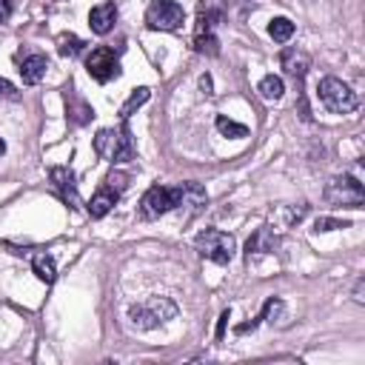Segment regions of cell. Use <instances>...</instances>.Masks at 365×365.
Returning <instances> with one entry per match:
<instances>
[{"instance_id":"3957f363","label":"cell","mask_w":365,"mask_h":365,"mask_svg":"<svg viewBox=\"0 0 365 365\" xmlns=\"http://www.w3.org/2000/svg\"><path fill=\"white\" fill-rule=\"evenodd\" d=\"M194 248H197V254H200L202 259H211V262H217V265H228V262L234 259V254H237L234 237L225 234V231H220V228H205V231H200V234L194 237Z\"/></svg>"},{"instance_id":"277c9868","label":"cell","mask_w":365,"mask_h":365,"mask_svg":"<svg viewBox=\"0 0 365 365\" xmlns=\"http://www.w3.org/2000/svg\"><path fill=\"white\" fill-rule=\"evenodd\" d=\"M182 202H185V182L177 185V188L151 185L140 200V217L143 220H157V217H163L165 211H171V208H177Z\"/></svg>"},{"instance_id":"6da1fadb","label":"cell","mask_w":365,"mask_h":365,"mask_svg":"<svg viewBox=\"0 0 365 365\" xmlns=\"http://www.w3.org/2000/svg\"><path fill=\"white\" fill-rule=\"evenodd\" d=\"M94 151L108 163H128L134 160V140L128 131V120L120 123V128H100L94 137Z\"/></svg>"},{"instance_id":"ac0fdd59","label":"cell","mask_w":365,"mask_h":365,"mask_svg":"<svg viewBox=\"0 0 365 365\" xmlns=\"http://www.w3.org/2000/svg\"><path fill=\"white\" fill-rule=\"evenodd\" d=\"M268 34H271L277 43H288V40L294 37V23H291L288 17H274V20L268 23Z\"/></svg>"},{"instance_id":"d6986e66","label":"cell","mask_w":365,"mask_h":365,"mask_svg":"<svg viewBox=\"0 0 365 365\" xmlns=\"http://www.w3.org/2000/svg\"><path fill=\"white\" fill-rule=\"evenodd\" d=\"M57 51H60L63 57H77V54L83 51V40H80L77 34H60V37H57Z\"/></svg>"},{"instance_id":"e0dca14e","label":"cell","mask_w":365,"mask_h":365,"mask_svg":"<svg viewBox=\"0 0 365 365\" xmlns=\"http://www.w3.org/2000/svg\"><path fill=\"white\" fill-rule=\"evenodd\" d=\"M257 91H259V97H262V100H279V97H282V91H285V86H282V80H279V77L265 74V77L259 80Z\"/></svg>"},{"instance_id":"30bf717a","label":"cell","mask_w":365,"mask_h":365,"mask_svg":"<svg viewBox=\"0 0 365 365\" xmlns=\"http://www.w3.org/2000/svg\"><path fill=\"white\" fill-rule=\"evenodd\" d=\"M114 23H117V6L111 0H103L88 11V26L94 34H108Z\"/></svg>"},{"instance_id":"cb8c5ba5","label":"cell","mask_w":365,"mask_h":365,"mask_svg":"<svg viewBox=\"0 0 365 365\" xmlns=\"http://www.w3.org/2000/svg\"><path fill=\"white\" fill-rule=\"evenodd\" d=\"M331 228H348V222H339V220H328V217H319L314 231H331Z\"/></svg>"},{"instance_id":"603a6c76","label":"cell","mask_w":365,"mask_h":365,"mask_svg":"<svg viewBox=\"0 0 365 365\" xmlns=\"http://www.w3.org/2000/svg\"><path fill=\"white\" fill-rule=\"evenodd\" d=\"M103 182H108L111 188H117V191L123 194V191H125V185H128V174H123V171H108Z\"/></svg>"},{"instance_id":"d4e9b609","label":"cell","mask_w":365,"mask_h":365,"mask_svg":"<svg viewBox=\"0 0 365 365\" xmlns=\"http://www.w3.org/2000/svg\"><path fill=\"white\" fill-rule=\"evenodd\" d=\"M14 97H17L14 86L9 80H0V100H14Z\"/></svg>"},{"instance_id":"2e32d148","label":"cell","mask_w":365,"mask_h":365,"mask_svg":"<svg viewBox=\"0 0 365 365\" xmlns=\"http://www.w3.org/2000/svg\"><path fill=\"white\" fill-rule=\"evenodd\" d=\"M66 103H68V117H71V123H77V125H86L88 120H91V106L88 103H83V100H77L74 94H68L66 97Z\"/></svg>"},{"instance_id":"9a60e30c","label":"cell","mask_w":365,"mask_h":365,"mask_svg":"<svg viewBox=\"0 0 365 365\" xmlns=\"http://www.w3.org/2000/svg\"><path fill=\"white\" fill-rule=\"evenodd\" d=\"M31 268H34V274H37L46 285H51V282H54V277H57L54 259H51L48 254H34V257H31Z\"/></svg>"},{"instance_id":"7402d4cb","label":"cell","mask_w":365,"mask_h":365,"mask_svg":"<svg viewBox=\"0 0 365 365\" xmlns=\"http://www.w3.org/2000/svg\"><path fill=\"white\" fill-rule=\"evenodd\" d=\"M194 48H197L200 54H208V57L220 54V43H217L214 34H194Z\"/></svg>"},{"instance_id":"4316f807","label":"cell","mask_w":365,"mask_h":365,"mask_svg":"<svg viewBox=\"0 0 365 365\" xmlns=\"http://www.w3.org/2000/svg\"><path fill=\"white\" fill-rule=\"evenodd\" d=\"M228 311H222V317H220V328H217V336H222V331H225V322H228Z\"/></svg>"},{"instance_id":"44dd1931","label":"cell","mask_w":365,"mask_h":365,"mask_svg":"<svg viewBox=\"0 0 365 365\" xmlns=\"http://www.w3.org/2000/svg\"><path fill=\"white\" fill-rule=\"evenodd\" d=\"M217 131L225 134V137H245V134H248V128H245L242 123H234V120H228L225 114L217 117Z\"/></svg>"},{"instance_id":"484cf974","label":"cell","mask_w":365,"mask_h":365,"mask_svg":"<svg viewBox=\"0 0 365 365\" xmlns=\"http://www.w3.org/2000/svg\"><path fill=\"white\" fill-rule=\"evenodd\" d=\"M11 17V3L9 0H0V23H6Z\"/></svg>"},{"instance_id":"5b68a950","label":"cell","mask_w":365,"mask_h":365,"mask_svg":"<svg viewBox=\"0 0 365 365\" xmlns=\"http://www.w3.org/2000/svg\"><path fill=\"white\" fill-rule=\"evenodd\" d=\"M317 94H319V103L334 114H348L356 108L354 88L348 83H342L339 77H322L317 86Z\"/></svg>"},{"instance_id":"5bb4252c","label":"cell","mask_w":365,"mask_h":365,"mask_svg":"<svg viewBox=\"0 0 365 365\" xmlns=\"http://www.w3.org/2000/svg\"><path fill=\"white\" fill-rule=\"evenodd\" d=\"M282 68H285L294 80L302 83V77H305V71H308V54L299 51V48H285V51H282Z\"/></svg>"},{"instance_id":"8992f818","label":"cell","mask_w":365,"mask_h":365,"mask_svg":"<svg viewBox=\"0 0 365 365\" xmlns=\"http://www.w3.org/2000/svg\"><path fill=\"white\" fill-rule=\"evenodd\" d=\"M325 200L331 205H342V208H362L365 202V188L356 177L351 174H339L325 185Z\"/></svg>"},{"instance_id":"ffe728a7","label":"cell","mask_w":365,"mask_h":365,"mask_svg":"<svg viewBox=\"0 0 365 365\" xmlns=\"http://www.w3.org/2000/svg\"><path fill=\"white\" fill-rule=\"evenodd\" d=\"M145 100H148V88H145V86H143V88H134V91H131V97H128V100L123 103V108H120V120H128V117H131V111H134V108H140Z\"/></svg>"},{"instance_id":"8fae6325","label":"cell","mask_w":365,"mask_h":365,"mask_svg":"<svg viewBox=\"0 0 365 365\" xmlns=\"http://www.w3.org/2000/svg\"><path fill=\"white\" fill-rule=\"evenodd\" d=\"M120 200V191L117 188H111L108 182H103L100 188H97V194L91 197V202H88V214L94 217V220H103L111 208H114V202Z\"/></svg>"},{"instance_id":"7a4b0ae2","label":"cell","mask_w":365,"mask_h":365,"mask_svg":"<svg viewBox=\"0 0 365 365\" xmlns=\"http://www.w3.org/2000/svg\"><path fill=\"white\" fill-rule=\"evenodd\" d=\"M174 317H177V302L168 297H148V299L134 302L128 308V319L140 331H151V328H157Z\"/></svg>"},{"instance_id":"7c38bea8","label":"cell","mask_w":365,"mask_h":365,"mask_svg":"<svg viewBox=\"0 0 365 365\" xmlns=\"http://www.w3.org/2000/svg\"><path fill=\"white\" fill-rule=\"evenodd\" d=\"M46 71H48L46 54H29V57H23V63H20V77H23V83H29V86H37V83L46 77Z\"/></svg>"},{"instance_id":"4fadbf2b","label":"cell","mask_w":365,"mask_h":365,"mask_svg":"<svg viewBox=\"0 0 365 365\" xmlns=\"http://www.w3.org/2000/svg\"><path fill=\"white\" fill-rule=\"evenodd\" d=\"M277 245H279V237L274 234V228L262 225V228H257V231H254V237L248 240L245 254H248V257H251V254H271Z\"/></svg>"},{"instance_id":"ba28073f","label":"cell","mask_w":365,"mask_h":365,"mask_svg":"<svg viewBox=\"0 0 365 365\" xmlns=\"http://www.w3.org/2000/svg\"><path fill=\"white\" fill-rule=\"evenodd\" d=\"M86 68L97 83H108V80L120 77V57L111 46H97L86 57Z\"/></svg>"},{"instance_id":"83f0119b","label":"cell","mask_w":365,"mask_h":365,"mask_svg":"<svg viewBox=\"0 0 365 365\" xmlns=\"http://www.w3.org/2000/svg\"><path fill=\"white\" fill-rule=\"evenodd\" d=\"M3 151H6V143H3V140H0V154H3Z\"/></svg>"},{"instance_id":"52a82bcc","label":"cell","mask_w":365,"mask_h":365,"mask_svg":"<svg viewBox=\"0 0 365 365\" xmlns=\"http://www.w3.org/2000/svg\"><path fill=\"white\" fill-rule=\"evenodd\" d=\"M145 23L154 31H177L185 23V11L177 0H151L145 11Z\"/></svg>"},{"instance_id":"9c48e42d","label":"cell","mask_w":365,"mask_h":365,"mask_svg":"<svg viewBox=\"0 0 365 365\" xmlns=\"http://www.w3.org/2000/svg\"><path fill=\"white\" fill-rule=\"evenodd\" d=\"M48 180H51V188L57 191V197L68 205H80V197H77V177L68 165H54L48 171Z\"/></svg>"}]
</instances>
